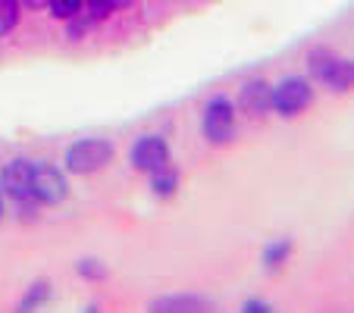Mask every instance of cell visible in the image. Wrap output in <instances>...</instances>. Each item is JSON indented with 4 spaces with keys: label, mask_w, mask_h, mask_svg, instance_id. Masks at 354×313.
I'll return each mask as SVG.
<instances>
[{
    "label": "cell",
    "mask_w": 354,
    "mask_h": 313,
    "mask_svg": "<svg viewBox=\"0 0 354 313\" xmlns=\"http://www.w3.org/2000/svg\"><path fill=\"white\" fill-rule=\"evenodd\" d=\"M110 160H113V144L107 138H82L66 151V169L75 176H91Z\"/></svg>",
    "instance_id": "1"
},
{
    "label": "cell",
    "mask_w": 354,
    "mask_h": 313,
    "mask_svg": "<svg viewBox=\"0 0 354 313\" xmlns=\"http://www.w3.org/2000/svg\"><path fill=\"white\" fill-rule=\"evenodd\" d=\"M201 129H204V138H207L210 144H229V141H232V135H235V107L223 97V94H216V97L207 100Z\"/></svg>",
    "instance_id": "2"
},
{
    "label": "cell",
    "mask_w": 354,
    "mask_h": 313,
    "mask_svg": "<svg viewBox=\"0 0 354 313\" xmlns=\"http://www.w3.org/2000/svg\"><path fill=\"white\" fill-rule=\"evenodd\" d=\"M310 100H314V88H310L308 79H298V75L282 79L273 88V110L279 116H295L301 110H308Z\"/></svg>",
    "instance_id": "3"
},
{
    "label": "cell",
    "mask_w": 354,
    "mask_h": 313,
    "mask_svg": "<svg viewBox=\"0 0 354 313\" xmlns=\"http://www.w3.org/2000/svg\"><path fill=\"white\" fill-rule=\"evenodd\" d=\"M32 182H35V163L28 160H13L3 167L0 173V191L10 194L13 200H35L32 194Z\"/></svg>",
    "instance_id": "4"
},
{
    "label": "cell",
    "mask_w": 354,
    "mask_h": 313,
    "mask_svg": "<svg viewBox=\"0 0 354 313\" xmlns=\"http://www.w3.org/2000/svg\"><path fill=\"white\" fill-rule=\"evenodd\" d=\"M163 163H169V147L160 135H141L132 144V167L138 173H154Z\"/></svg>",
    "instance_id": "5"
},
{
    "label": "cell",
    "mask_w": 354,
    "mask_h": 313,
    "mask_svg": "<svg viewBox=\"0 0 354 313\" xmlns=\"http://www.w3.org/2000/svg\"><path fill=\"white\" fill-rule=\"evenodd\" d=\"M66 179L57 167H35V182H32V194L38 204H60L66 198Z\"/></svg>",
    "instance_id": "6"
},
{
    "label": "cell",
    "mask_w": 354,
    "mask_h": 313,
    "mask_svg": "<svg viewBox=\"0 0 354 313\" xmlns=\"http://www.w3.org/2000/svg\"><path fill=\"white\" fill-rule=\"evenodd\" d=\"M239 107L245 110L248 116H263L273 110V88L263 79H251L241 85L239 91Z\"/></svg>",
    "instance_id": "7"
},
{
    "label": "cell",
    "mask_w": 354,
    "mask_h": 313,
    "mask_svg": "<svg viewBox=\"0 0 354 313\" xmlns=\"http://www.w3.org/2000/svg\"><path fill=\"white\" fill-rule=\"evenodd\" d=\"M210 301L201 294H163L147 304V310H160V313H198V310H210Z\"/></svg>",
    "instance_id": "8"
},
{
    "label": "cell",
    "mask_w": 354,
    "mask_h": 313,
    "mask_svg": "<svg viewBox=\"0 0 354 313\" xmlns=\"http://www.w3.org/2000/svg\"><path fill=\"white\" fill-rule=\"evenodd\" d=\"M317 79H323L333 91H351L354 88V63L339 60V57H329V63L323 66V73L317 75Z\"/></svg>",
    "instance_id": "9"
},
{
    "label": "cell",
    "mask_w": 354,
    "mask_h": 313,
    "mask_svg": "<svg viewBox=\"0 0 354 313\" xmlns=\"http://www.w3.org/2000/svg\"><path fill=\"white\" fill-rule=\"evenodd\" d=\"M147 176H151V188H154L157 198H173L179 191V169H173L169 163H163L160 169H154Z\"/></svg>",
    "instance_id": "10"
},
{
    "label": "cell",
    "mask_w": 354,
    "mask_h": 313,
    "mask_svg": "<svg viewBox=\"0 0 354 313\" xmlns=\"http://www.w3.org/2000/svg\"><path fill=\"white\" fill-rule=\"evenodd\" d=\"M288 254H292V241H288V238L270 241L267 251H263V267H267V269H279L282 263H286Z\"/></svg>",
    "instance_id": "11"
},
{
    "label": "cell",
    "mask_w": 354,
    "mask_h": 313,
    "mask_svg": "<svg viewBox=\"0 0 354 313\" xmlns=\"http://www.w3.org/2000/svg\"><path fill=\"white\" fill-rule=\"evenodd\" d=\"M19 7H22L19 0H0V38L16 28V22H19Z\"/></svg>",
    "instance_id": "12"
},
{
    "label": "cell",
    "mask_w": 354,
    "mask_h": 313,
    "mask_svg": "<svg viewBox=\"0 0 354 313\" xmlns=\"http://www.w3.org/2000/svg\"><path fill=\"white\" fill-rule=\"evenodd\" d=\"M47 301H50V282H35L32 288H28L26 292V298H22V310H35V307H41V304H47Z\"/></svg>",
    "instance_id": "13"
},
{
    "label": "cell",
    "mask_w": 354,
    "mask_h": 313,
    "mask_svg": "<svg viewBox=\"0 0 354 313\" xmlns=\"http://www.w3.org/2000/svg\"><path fill=\"white\" fill-rule=\"evenodd\" d=\"M82 7H85V0H50V13L57 19H73L82 13Z\"/></svg>",
    "instance_id": "14"
},
{
    "label": "cell",
    "mask_w": 354,
    "mask_h": 313,
    "mask_svg": "<svg viewBox=\"0 0 354 313\" xmlns=\"http://www.w3.org/2000/svg\"><path fill=\"white\" fill-rule=\"evenodd\" d=\"M75 269H79V276H85V279H104V263H100V260L85 257L75 263Z\"/></svg>",
    "instance_id": "15"
},
{
    "label": "cell",
    "mask_w": 354,
    "mask_h": 313,
    "mask_svg": "<svg viewBox=\"0 0 354 313\" xmlns=\"http://www.w3.org/2000/svg\"><path fill=\"white\" fill-rule=\"evenodd\" d=\"M88 3V16H91L94 22H100V19H107L110 13H113V0H85Z\"/></svg>",
    "instance_id": "16"
},
{
    "label": "cell",
    "mask_w": 354,
    "mask_h": 313,
    "mask_svg": "<svg viewBox=\"0 0 354 313\" xmlns=\"http://www.w3.org/2000/svg\"><path fill=\"white\" fill-rule=\"evenodd\" d=\"M241 310L245 313H270V304H263V301H245Z\"/></svg>",
    "instance_id": "17"
},
{
    "label": "cell",
    "mask_w": 354,
    "mask_h": 313,
    "mask_svg": "<svg viewBox=\"0 0 354 313\" xmlns=\"http://www.w3.org/2000/svg\"><path fill=\"white\" fill-rule=\"evenodd\" d=\"M19 3H26L28 10H44V7H50V0H19Z\"/></svg>",
    "instance_id": "18"
},
{
    "label": "cell",
    "mask_w": 354,
    "mask_h": 313,
    "mask_svg": "<svg viewBox=\"0 0 354 313\" xmlns=\"http://www.w3.org/2000/svg\"><path fill=\"white\" fill-rule=\"evenodd\" d=\"M113 7L116 10H126V7H132V0H113Z\"/></svg>",
    "instance_id": "19"
},
{
    "label": "cell",
    "mask_w": 354,
    "mask_h": 313,
    "mask_svg": "<svg viewBox=\"0 0 354 313\" xmlns=\"http://www.w3.org/2000/svg\"><path fill=\"white\" fill-rule=\"evenodd\" d=\"M0 216H3V198H0Z\"/></svg>",
    "instance_id": "20"
}]
</instances>
